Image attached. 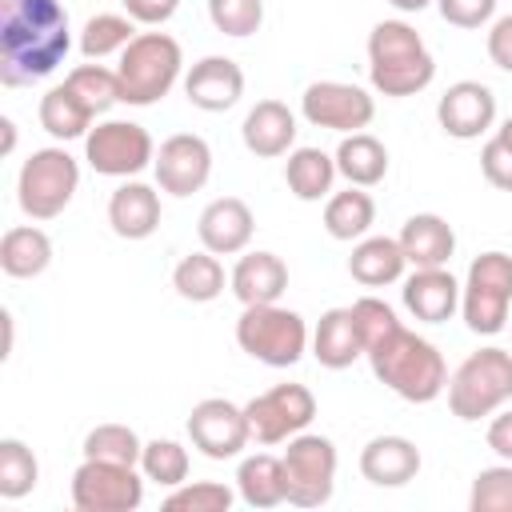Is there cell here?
Wrapping results in <instances>:
<instances>
[{
	"mask_svg": "<svg viewBox=\"0 0 512 512\" xmlns=\"http://www.w3.org/2000/svg\"><path fill=\"white\" fill-rule=\"evenodd\" d=\"M72 48L60 0H0V80L8 88L52 76Z\"/></svg>",
	"mask_w": 512,
	"mask_h": 512,
	"instance_id": "cell-1",
	"label": "cell"
},
{
	"mask_svg": "<svg viewBox=\"0 0 512 512\" xmlns=\"http://www.w3.org/2000/svg\"><path fill=\"white\" fill-rule=\"evenodd\" d=\"M364 356L372 364V376L408 404H432L448 388V364L440 348L404 324Z\"/></svg>",
	"mask_w": 512,
	"mask_h": 512,
	"instance_id": "cell-2",
	"label": "cell"
},
{
	"mask_svg": "<svg viewBox=\"0 0 512 512\" xmlns=\"http://www.w3.org/2000/svg\"><path fill=\"white\" fill-rule=\"evenodd\" d=\"M436 60L408 20H380L368 32V80L384 96H416L432 84Z\"/></svg>",
	"mask_w": 512,
	"mask_h": 512,
	"instance_id": "cell-3",
	"label": "cell"
},
{
	"mask_svg": "<svg viewBox=\"0 0 512 512\" xmlns=\"http://www.w3.org/2000/svg\"><path fill=\"white\" fill-rule=\"evenodd\" d=\"M184 52L168 32H136L132 44L120 52L116 76H120V104L148 108L172 92L180 80Z\"/></svg>",
	"mask_w": 512,
	"mask_h": 512,
	"instance_id": "cell-4",
	"label": "cell"
},
{
	"mask_svg": "<svg viewBox=\"0 0 512 512\" xmlns=\"http://www.w3.org/2000/svg\"><path fill=\"white\" fill-rule=\"evenodd\" d=\"M508 400H512V352L508 348L472 352L448 380V408L464 424L500 412Z\"/></svg>",
	"mask_w": 512,
	"mask_h": 512,
	"instance_id": "cell-5",
	"label": "cell"
},
{
	"mask_svg": "<svg viewBox=\"0 0 512 512\" xmlns=\"http://www.w3.org/2000/svg\"><path fill=\"white\" fill-rule=\"evenodd\" d=\"M80 188V164L68 148H36L16 176V204L28 220H56Z\"/></svg>",
	"mask_w": 512,
	"mask_h": 512,
	"instance_id": "cell-6",
	"label": "cell"
},
{
	"mask_svg": "<svg viewBox=\"0 0 512 512\" xmlns=\"http://www.w3.org/2000/svg\"><path fill=\"white\" fill-rule=\"evenodd\" d=\"M236 344L268 368H292L308 352L312 336L300 312L280 304H248L236 320Z\"/></svg>",
	"mask_w": 512,
	"mask_h": 512,
	"instance_id": "cell-7",
	"label": "cell"
},
{
	"mask_svg": "<svg viewBox=\"0 0 512 512\" xmlns=\"http://www.w3.org/2000/svg\"><path fill=\"white\" fill-rule=\"evenodd\" d=\"M460 316L476 336H496L512 320V256L480 252L460 284Z\"/></svg>",
	"mask_w": 512,
	"mask_h": 512,
	"instance_id": "cell-8",
	"label": "cell"
},
{
	"mask_svg": "<svg viewBox=\"0 0 512 512\" xmlns=\"http://www.w3.org/2000/svg\"><path fill=\"white\" fill-rule=\"evenodd\" d=\"M284 488H288V504L296 508H320L332 500L336 488V444L320 432H296L284 448Z\"/></svg>",
	"mask_w": 512,
	"mask_h": 512,
	"instance_id": "cell-9",
	"label": "cell"
},
{
	"mask_svg": "<svg viewBox=\"0 0 512 512\" xmlns=\"http://www.w3.org/2000/svg\"><path fill=\"white\" fill-rule=\"evenodd\" d=\"M84 160L96 176L132 180L156 160V144H152V132L136 120H100L84 136Z\"/></svg>",
	"mask_w": 512,
	"mask_h": 512,
	"instance_id": "cell-10",
	"label": "cell"
},
{
	"mask_svg": "<svg viewBox=\"0 0 512 512\" xmlns=\"http://www.w3.org/2000/svg\"><path fill=\"white\" fill-rule=\"evenodd\" d=\"M248 428L256 444H288L296 432H304L316 416V396L304 384H272L268 392L252 396L244 404Z\"/></svg>",
	"mask_w": 512,
	"mask_h": 512,
	"instance_id": "cell-11",
	"label": "cell"
},
{
	"mask_svg": "<svg viewBox=\"0 0 512 512\" xmlns=\"http://www.w3.org/2000/svg\"><path fill=\"white\" fill-rule=\"evenodd\" d=\"M144 500V480L136 464L88 460L72 472V508L76 512H132Z\"/></svg>",
	"mask_w": 512,
	"mask_h": 512,
	"instance_id": "cell-12",
	"label": "cell"
},
{
	"mask_svg": "<svg viewBox=\"0 0 512 512\" xmlns=\"http://www.w3.org/2000/svg\"><path fill=\"white\" fill-rule=\"evenodd\" d=\"M300 116L312 128L328 132H364L376 116V100L368 88L348 84V80H312L300 92Z\"/></svg>",
	"mask_w": 512,
	"mask_h": 512,
	"instance_id": "cell-13",
	"label": "cell"
},
{
	"mask_svg": "<svg viewBox=\"0 0 512 512\" xmlns=\"http://www.w3.org/2000/svg\"><path fill=\"white\" fill-rule=\"evenodd\" d=\"M188 440L208 460H232L252 444V428H248V416L240 404H232L224 396H208V400L192 404V412H188Z\"/></svg>",
	"mask_w": 512,
	"mask_h": 512,
	"instance_id": "cell-14",
	"label": "cell"
},
{
	"mask_svg": "<svg viewBox=\"0 0 512 512\" xmlns=\"http://www.w3.org/2000/svg\"><path fill=\"white\" fill-rule=\"evenodd\" d=\"M152 172H156L160 192H168V196H192L212 176V148L196 132H176V136L160 140L156 160H152Z\"/></svg>",
	"mask_w": 512,
	"mask_h": 512,
	"instance_id": "cell-15",
	"label": "cell"
},
{
	"mask_svg": "<svg viewBox=\"0 0 512 512\" xmlns=\"http://www.w3.org/2000/svg\"><path fill=\"white\" fill-rule=\"evenodd\" d=\"M436 120L452 140H480L496 124V92L480 80H456L444 88Z\"/></svg>",
	"mask_w": 512,
	"mask_h": 512,
	"instance_id": "cell-16",
	"label": "cell"
},
{
	"mask_svg": "<svg viewBox=\"0 0 512 512\" xmlns=\"http://www.w3.org/2000/svg\"><path fill=\"white\" fill-rule=\"evenodd\" d=\"M256 232V216L240 196H216L212 204H204L200 220H196V236L200 248L216 252V256H236L252 244Z\"/></svg>",
	"mask_w": 512,
	"mask_h": 512,
	"instance_id": "cell-17",
	"label": "cell"
},
{
	"mask_svg": "<svg viewBox=\"0 0 512 512\" xmlns=\"http://www.w3.org/2000/svg\"><path fill=\"white\" fill-rule=\"evenodd\" d=\"M184 96L200 112H228L244 96V68L232 56H204L188 68Z\"/></svg>",
	"mask_w": 512,
	"mask_h": 512,
	"instance_id": "cell-18",
	"label": "cell"
},
{
	"mask_svg": "<svg viewBox=\"0 0 512 512\" xmlns=\"http://www.w3.org/2000/svg\"><path fill=\"white\" fill-rule=\"evenodd\" d=\"M400 296L420 324H444L460 312V280L448 268H412Z\"/></svg>",
	"mask_w": 512,
	"mask_h": 512,
	"instance_id": "cell-19",
	"label": "cell"
},
{
	"mask_svg": "<svg viewBox=\"0 0 512 512\" xmlns=\"http://www.w3.org/2000/svg\"><path fill=\"white\" fill-rule=\"evenodd\" d=\"M244 148L260 160H276L288 156L296 144V112L284 100H256L240 124Z\"/></svg>",
	"mask_w": 512,
	"mask_h": 512,
	"instance_id": "cell-20",
	"label": "cell"
},
{
	"mask_svg": "<svg viewBox=\"0 0 512 512\" xmlns=\"http://www.w3.org/2000/svg\"><path fill=\"white\" fill-rule=\"evenodd\" d=\"M420 448L408 436H372L360 448V476L376 488H404L420 472Z\"/></svg>",
	"mask_w": 512,
	"mask_h": 512,
	"instance_id": "cell-21",
	"label": "cell"
},
{
	"mask_svg": "<svg viewBox=\"0 0 512 512\" xmlns=\"http://www.w3.org/2000/svg\"><path fill=\"white\" fill-rule=\"evenodd\" d=\"M108 224L120 240H148L160 228V192L144 180H124L108 196Z\"/></svg>",
	"mask_w": 512,
	"mask_h": 512,
	"instance_id": "cell-22",
	"label": "cell"
},
{
	"mask_svg": "<svg viewBox=\"0 0 512 512\" xmlns=\"http://www.w3.org/2000/svg\"><path fill=\"white\" fill-rule=\"evenodd\" d=\"M232 296L248 304H276L288 292V264L276 252H244L228 276Z\"/></svg>",
	"mask_w": 512,
	"mask_h": 512,
	"instance_id": "cell-23",
	"label": "cell"
},
{
	"mask_svg": "<svg viewBox=\"0 0 512 512\" xmlns=\"http://www.w3.org/2000/svg\"><path fill=\"white\" fill-rule=\"evenodd\" d=\"M396 240H400V248H404V256H408L412 268H448V260L456 252V232L436 212L408 216Z\"/></svg>",
	"mask_w": 512,
	"mask_h": 512,
	"instance_id": "cell-24",
	"label": "cell"
},
{
	"mask_svg": "<svg viewBox=\"0 0 512 512\" xmlns=\"http://www.w3.org/2000/svg\"><path fill=\"white\" fill-rule=\"evenodd\" d=\"M404 268H408V256L396 236H360L348 256V276L364 288L396 284L404 280Z\"/></svg>",
	"mask_w": 512,
	"mask_h": 512,
	"instance_id": "cell-25",
	"label": "cell"
},
{
	"mask_svg": "<svg viewBox=\"0 0 512 512\" xmlns=\"http://www.w3.org/2000/svg\"><path fill=\"white\" fill-rule=\"evenodd\" d=\"M312 356L332 372H340V368H348L364 356V340H360L352 304L348 308H328L320 316V324L312 332Z\"/></svg>",
	"mask_w": 512,
	"mask_h": 512,
	"instance_id": "cell-26",
	"label": "cell"
},
{
	"mask_svg": "<svg viewBox=\"0 0 512 512\" xmlns=\"http://www.w3.org/2000/svg\"><path fill=\"white\" fill-rule=\"evenodd\" d=\"M52 264V240L36 224H16L0 236V268L12 280H36Z\"/></svg>",
	"mask_w": 512,
	"mask_h": 512,
	"instance_id": "cell-27",
	"label": "cell"
},
{
	"mask_svg": "<svg viewBox=\"0 0 512 512\" xmlns=\"http://www.w3.org/2000/svg\"><path fill=\"white\" fill-rule=\"evenodd\" d=\"M236 496L248 508H276L288 500L284 488V460L272 452H252L236 468Z\"/></svg>",
	"mask_w": 512,
	"mask_h": 512,
	"instance_id": "cell-28",
	"label": "cell"
},
{
	"mask_svg": "<svg viewBox=\"0 0 512 512\" xmlns=\"http://www.w3.org/2000/svg\"><path fill=\"white\" fill-rule=\"evenodd\" d=\"M332 156H336V172L356 188H376L388 176V148L372 132H348Z\"/></svg>",
	"mask_w": 512,
	"mask_h": 512,
	"instance_id": "cell-29",
	"label": "cell"
},
{
	"mask_svg": "<svg viewBox=\"0 0 512 512\" xmlns=\"http://www.w3.org/2000/svg\"><path fill=\"white\" fill-rule=\"evenodd\" d=\"M336 156H328L324 148H292L288 164H284V184L296 200L312 204V200H328L332 184H336Z\"/></svg>",
	"mask_w": 512,
	"mask_h": 512,
	"instance_id": "cell-30",
	"label": "cell"
},
{
	"mask_svg": "<svg viewBox=\"0 0 512 512\" xmlns=\"http://www.w3.org/2000/svg\"><path fill=\"white\" fill-rule=\"evenodd\" d=\"M40 128L52 136V140H80L92 132V112L80 104V96L68 88V84H52L44 96H40Z\"/></svg>",
	"mask_w": 512,
	"mask_h": 512,
	"instance_id": "cell-31",
	"label": "cell"
},
{
	"mask_svg": "<svg viewBox=\"0 0 512 512\" xmlns=\"http://www.w3.org/2000/svg\"><path fill=\"white\" fill-rule=\"evenodd\" d=\"M372 224H376V200L364 188L348 184L344 192H332L324 200V232L332 240H360L368 236Z\"/></svg>",
	"mask_w": 512,
	"mask_h": 512,
	"instance_id": "cell-32",
	"label": "cell"
},
{
	"mask_svg": "<svg viewBox=\"0 0 512 512\" xmlns=\"http://www.w3.org/2000/svg\"><path fill=\"white\" fill-rule=\"evenodd\" d=\"M172 288L176 296L192 300V304H208L224 292V264L216 252L200 248V252H188L176 268H172Z\"/></svg>",
	"mask_w": 512,
	"mask_h": 512,
	"instance_id": "cell-33",
	"label": "cell"
},
{
	"mask_svg": "<svg viewBox=\"0 0 512 512\" xmlns=\"http://www.w3.org/2000/svg\"><path fill=\"white\" fill-rule=\"evenodd\" d=\"M136 36V20L128 12H96L84 20L80 28V52L88 60H104V56H120Z\"/></svg>",
	"mask_w": 512,
	"mask_h": 512,
	"instance_id": "cell-34",
	"label": "cell"
},
{
	"mask_svg": "<svg viewBox=\"0 0 512 512\" xmlns=\"http://www.w3.org/2000/svg\"><path fill=\"white\" fill-rule=\"evenodd\" d=\"M64 84L80 96V104L92 112V116H104L112 104H120V76L116 68H104V64H80L64 76Z\"/></svg>",
	"mask_w": 512,
	"mask_h": 512,
	"instance_id": "cell-35",
	"label": "cell"
},
{
	"mask_svg": "<svg viewBox=\"0 0 512 512\" xmlns=\"http://www.w3.org/2000/svg\"><path fill=\"white\" fill-rule=\"evenodd\" d=\"M40 480V464H36V452L16 440V436H4L0 440V496L4 500H20L36 488Z\"/></svg>",
	"mask_w": 512,
	"mask_h": 512,
	"instance_id": "cell-36",
	"label": "cell"
},
{
	"mask_svg": "<svg viewBox=\"0 0 512 512\" xmlns=\"http://www.w3.org/2000/svg\"><path fill=\"white\" fill-rule=\"evenodd\" d=\"M140 472H144V480H152L160 488H176V484L188 480V448L180 440H168V436L160 440L156 436L140 452Z\"/></svg>",
	"mask_w": 512,
	"mask_h": 512,
	"instance_id": "cell-37",
	"label": "cell"
},
{
	"mask_svg": "<svg viewBox=\"0 0 512 512\" xmlns=\"http://www.w3.org/2000/svg\"><path fill=\"white\" fill-rule=\"evenodd\" d=\"M144 440L128 424H96L84 436V456L88 460H112V464H140Z\"/></svg>",
	"mask_w": 512,
	"mask_h": 512,
	"instance_id": "cell-38",
	"label": "cell"
},
{
	"mask_svg": "<svg viewBox=\"0 0 512 512\" xmlns=\"http://www.w3.org/2000/svg\"><path fill=\"white\" fill-rule=\"evenodd\" d=\"M236 504V492L220 480H196V484H176L164 496L168 512H228Z\"/></svg>",
	"mask_w": 512,
	"mask_h": 512,
	"instance_id": "cell-39",
	"label": "cell"
},
{
	"mask_svg": "<svg viewBox=\"0 0 512 512\" xmlns=\"http://www.w3.org/2000/svg\"><path fill=\"white\" fill-rule=\"evenodd\" d=\"M468 508L472 512H512V460L476 472Z\"/></svg>",
	"mask_w": 512,
	"mask_h": 512,
	"instance_id": "cell-40",
	"label": "cell"
},
{
	"mask_svg": "<svg viewBox=\"0 0 512 512\" xmlns=\"http://www.w3.org/2000/svg\"><path fill=\"white\" fill-rule=\"evenodd\" d=\"M208 20L224 36H252L264 24V0H208Z\"/></svg>",
	"mask_w": 512,
	"mask_h": 512,
	"instance_id": "cell-41",
	"label": "cell"
},
{
	"mask_svg": "<svg viewBox=\"0 0 512 512\" xmlns=\"http://www.w3.org/2000/svg\"><path fill=\"white\" fill-rule=\"evenodd\" d=\"M352 316H356V328H360L364 352H368V348H376L380 340H388V336L400 328L396 308H392V304H384L380 296H360V300H352Z\"/></svg>",
	"mask_w": 512,
	"mask_h": 512,
	"instance_id": "cell-42",
	"label": "cell"
},
{
	"mask_svg": "<svg viewBox=\"0 0 512 512\" xmlns=\"http://www.w3.org/2000/svg\"><path fill=\"white\" fill-rule=\"evenodd\" d=\"M436 8L456 28H484L496 16V0H436Z\"/></svg>",
	"mask_w": 512,
	"mask_h": 512,
	"instance_id": "cell-43",
	"label": "cell"
},
{
	"mask_svg": "<svg viewBox=\"0 0 512 512\" xmlns=\"http://www.w3.org/2000/svg\"><path fill=\"white\" fill-rule=\"evenodd\" d=\"M480 172L492 188L500 192H512V148L500 144L496 136H488V144L480 148Z\"/></svg>",
	"mask_w": 512,
	"mask_h": 512,
	"instance_id": "cell-44",
	"label": "cell"
},
{
	"mask_svg": "<svg viewBox=\"0 0 512 512\" xmlns=\"http://www.w3.org/2000/svg\"><path fill=\"white\" fill-rule=\"evenodd\" d=\"M120 4H124V12H128L136 24H144V28H160V24L172 20L176 8H180V0H120Z\"/></svg>",
	"mask_w": 512,
	"mask_h": 512,
	"instance_id": "cell-45",
	"label": "cell"
},
{
	"mask_svg": "<svg viewBox=\"0 0 512 512\" xmlns=\"http://www.w3.org/2000/svg\"><path fill=\"white\" fill-rule=\"evenodd\" d=\"M488 60L500 72H512V12L492 20V28H488Z\"/></svg>",
	"mask_w": 512,
	"mask_h": 512,
	"instance_id": "cell-46",
	"label": "cell"
},
{
	"mask_svg": "<svg viewBox=\"0 0 512 512\" xmlns=\"http://www.w3.org/2000/svg\"><path fill=\"white\" fill-rule=\"evenodd\" d=\"M484 440H488V448H492L500 460H512V408L492 412V424H488Z\"/></svg>",
	"mask_w": 512,
	"mask_h": 512,
	"instance_id": "cell-47",
	"label": "cell"
},
{
	"mask_svg": "<svg viewBox=\"0 0 512 512\" xmlns=\"http://www.w3.org/2000/svg\"><path fill=\"white\" fill-rule=\"evenodd\" d=\"M0 132H4V156L16 148V124H12V116H0Z\"/></svg>",
	"mask_w": 512,
	"mask_h": 512,
	"instance_id": "cell-48",
	"label": "cell"
},
{
	"mask_svg": "<svg viewBox=\"0 0 512 512\" xmlns=\"http://www.w3.org/2000/svg\"><path fill=\"white\" fill-rule=\"evenodd\" d=\"M396 12H424L428 4H436V0H388Z\"/></svg>",
	"mask_w": 512,
	"mask_h": 512,
	"instance_id": "cell-49",
	"label": "cell"
},
{
	"mask_svg": "<svg viewBox=\"0 0 512 512\" xmlns=\"http://www.w3.org/2000/svg\"><path fill=\"white\" fill-rule=\"evenodd\" d=\"M492 136H496L500 144H508V148H512V116H508V120H504V124H500V128H496Z\"/></svg>",
	"mask_w": 512,
	"mask_h": 512,
	"instance_id": "cell-50",
	"label": "cell"
}]
</instances>
